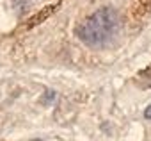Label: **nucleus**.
Wrapping results in <instances>:
<instances>
[{
    "mask_svg": "<svg viewBox=\"0 0 151 141\" xmlns=\"http://www.w3.org/2000/svg\"><path fill=\"white\" fill-rule=\"evenodd\" d=\"M119 31V16L112 7H101L94 11L84 23L78 25L77 36L91 48L107 47Z\"/></svg>",
    "mask_w": 151,
    "mask_h": 141,
    "instance_id": "f257e3e1",
    "label": "nucleus"
},
{
    "mask_svg": "<svg viewBox=\"0 0 151 141\" xmlns=\"http://www.w3.org/2000/svg\"><path fill=\"white\" fill-rule=\"evenodd\" d=\"M144 116H146L147 120H151V105H149V107H147V109L144 111Z\"/></svg>",
    "mask_w": 151,
    "mask_h": 141,
    "instance_id": "f03ea898",
    "label": "nucleus"
},
{
    "mask_svg": "<svg viewBox=\"0 0 151 141\" xmlns=\"http://www.w3.org/2000/svg\"><path fill=\"white\" fill-rule=\"evenodd\" d=\"M36 141H39V139H36Z\"/></svg>",
    "mask_w": 151,
    "mask_h": 141,
    "instance_id": "7ed1b4c3",
    "label": "nucleus"
}]
</instances>
